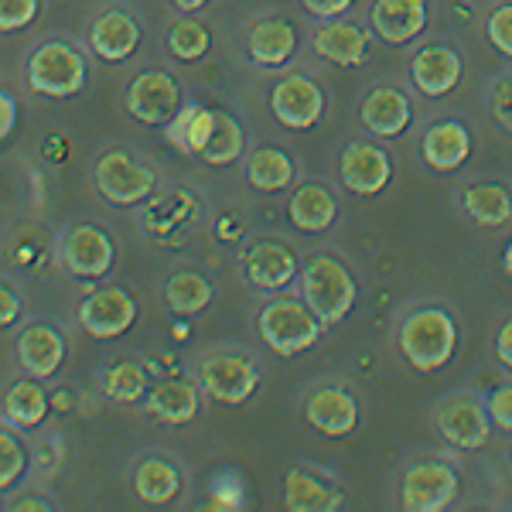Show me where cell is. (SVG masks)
I'll use <instances>...</instances> for the list:
<instances>
[{"label": "cell", "mask_w": 512, "mask_h": 512, "mask_svg": "<svg viewBox=\"0 0 512 512\" xmlns=\"http://www.w3.org/2000/svg\"><path fill=\"white\" fill-rule=\"evenodd\" d=\"M454 342H458V328H454L448 311H441V308L414 311L400 328L403 355H407L417 369H424V373L441 369L444 362L451 359Z\"/></svg>", "instance_id": "cell-1"}, {"label": "cell", "mask_w": 512, "mask_h": 512, "mask_svg": "<svg viewBox=\"0 0 512 512\" xmlns=\"http://www.w3.org/2000/svg\"><path fill=\"white\" fill-rule=\"evenodd\" d=\"M260 335L280 355H297L318 342L321 318L311 311V304H301L294 297H274L260 311Z\"/></svg>", "instance_id": "cell-2"}, {"label": "cell", "mask_w": 512, "mask_h": 512, "mask_svg": "<svg viewBox=\"0 0 512 512\" xmlns=\"http://www.w3.org/2000/svg\"><path fill=\"white\" fill-rule=\"evenodd\" d=\"M304 301L321 318V325H338L355 304V280L332 256H315L304 267Z\"/></svg>", "instance_id": "cell-3"}, {"label": "cell", "mask_w": 512, "mask_h": 512, "mask_svg": "<svg viewBox=\"0 0 512 512\" xmlns=\"http://www.w3.org/2000/svg\"><path fill=\"white\" fill-rule=\"evenodd\" d=\"M28 82L41 96L65 99L79 93L82 82H86V62L65 41H45L28 62Z\"/></svg>", "instance_id": "cell-4"}, {"label": "cell", "mask_w": 512, "mask_h": 512, "mask_svg": "<svg viewBox=\"0 0 512 512\" xmlns=\"http://www.w3.org/2000/svg\"><path fill=\"white\" fill-rule=\"evenodd\" d=\"M458 495V475L441 461H420L403 478V509L410 512H441Z\"/></svg>", "instance_id": "cell-5"}, {"label": "cell", "mask_w": 512, "mask_h": 512, "mask_svg": "<svg viewBox=\"0 0 512 512\" xmlns=\"http://www.w3.org/2000/svg\"><path fill=\"white\" fill-rule=\"evenodd\" d=\"M96 185H99V192L110 198V202L134 205L154 188V171L144 168V164H137L130 154L110 151V154H103L96 164Z\"/></svg>", "instance_id": "cell-6"}, {"label": "cell", "mask_w": 512, "mask_h": 512, "mask_svg": "<svg viewBox=\"0 0 512 512\" xmlns=\"http://www.w3.org/2000/svg\"><path fill=\"white\" fill-rule=\"evenodd\" d=\"M270 110L274 117L291 130H308L321 120L325 110V96L308 76H287L280 79L270 93Z\"/></svg>", "instance_id": "cell-7"}, {"label": "cell", "mask_w": 512, "mask_h": 512, "mask_svg": "<svg viewBox=\"0 0 512 512\" xmlns=\"http://www.w3.org/2000/svg\"><path fill=\"white\" fill-rule=\"evenodd\" d=\"M127 106L137 120L144 123H168L181 110V89L168 72H140L130 82Z\"/></svg>", "instance_id": "cell-8"}, {"label": "cell", "mask_w": 512, "mask_h": 512, "mask_svg": "<svg viewBox=\"0 0 512 512\" xmlns=\"http://www.w3.org/2000/svg\"><path fill=\"white\" fill-rule=\"evenodd\" d=\"M202 379L205 393L212 396V400L219 403H243L246 396L256 390V366L250 359H243V355H212V359L202 362Z\"/></svg>", "instance_id": "cell-9"}, {"label": "cell", "mask_w": 512, "mask_h": 512, "mask_svg": "<svg viewBox=\"0 0 512 512\" xmlns=\"http://www.w3.org/2000/svg\"><path fill=\"white\" fill-rule=\"evenodd\" d=\"M137 318V304L134 297L120 287H106V291H96L82 301L79 308V321L89 335L96 338H117L134 325Z\"/></svg>", "instance_id": "cell-10"}, {"label": "cell", "mask_w": 512, "mask_h": 512, "mask_svg": "<svg viewBox=\"0 0 512 512\" xmlns=\"http://www.w3.org/2000/svg\"><path fill=\"white\" fill-rule=\"evenodd\" d=\"M437 427L458 448H482L489 441V414L472 396H454L437 410Z\"/></svg>", "instance_id": "cell-11"}, {"label": "cell", "mask_w": 512, "mask_h": 512, "mask_svg": "<svg viewBox=\"0 0 512 512\" xmlns=\"http://www.w3.org/2000/svg\"><path fill=\"white\" fill-rule=\"evenodd\" d=\"M390 158L376 144H349L342 154V178L355 195H379L390 181Z\"/></svg>", "instance_id": "cell-12"}, {"label": "cell", "mask_w": 512, "mask_h": 512, "mask_svg": "<svg viewBox=\"0 0 512 512\" xmlns=\"http://www.w3.org/2000/svg\"><path fill=\"white\" fill-rule=\"evenodd\" d=\"M65 267L76 277H103L113 267V243L103 229L79 226L65 239Z\"/></svg>", "instance_id": "cell-13"}, {"label": "cell", "mask_w": 512, "mask_h": 512, "mask_svg": "<svg viewBox=\"0 0 512 512\" xmlns=\"http://www.w3.org/2000/svg\"><path fill=\"white\" fill-rule=\"evenodd\" d=\"M427 24L424 0H376L373 4V28L393 45H403L420 35Z\"/></svg>", "instance_id": "cell-14"}, {"label": "cell", "mask_w": 512, "mask_h": 512, "mask_svg": "<svg viewBox=\"0 0 512 512\" xmlns=\"http://www.w3.org/2000/svg\"><path fill=\"white\" fill-rule=\"evenodd\" d=\"M62 355H65V342L52 325H31L18 338V359L35 379L52 376L62 366Z\"/></svg>", "instance_id": "cell-15"}, {"label": "cell", "mask_w": 512, "mask_h": 512, "mask_svg": "<svg viewBox=\"0 0 512 512\" xmlns=\"http://www.w3.org/2000/svg\"><path fill=\"white\" fill-rule=\"evenodd\" d=\"M461 79V59L458 52L444 45H434V48H424L417 52L414 59V82L424 96H444L458 86Z\"/></svg>", "instance_id": "cell-16"}, {"label": "cell", "mask_w": 512, "mask_h": 512, "mask_svg": "<svg viewBox=\"0 0 512 512\" xmlns=\"http://www.w3.org/2000/svg\"><path fill=\"white\" fill-rule=\"evenodd\" d=\"M308 420L321 434L342 437V434H349L355 427V420H359V407H355V400L345 390L325 386V390H318L308 400Z\"/></svg>", "instance_id": "cell-17"}, {"label": "cell", "mask_w": 512, "mask_h": 512, "mask_svg": "<svg viewBox=\"0 0 512 512\" xmlns=\"http://www.w3.org/2000/svg\"><path fill=\"white\" fill-rule=\"evenodd\" d=\"M89 41H93L96 55L106 62H123L130 52L137 48L140 31L130 14L123 11H106L103 18H96L93 31H89Z\"/></svg>", "instance_id": "cell-18"}, {"label": "cell", "mask_w": 512, "mask_h": 512, "mask_svg": "<svg viewBox=\"0 0 512 512\" xmlns=\"http://www.w3.org/2000/svg\"><path fill=\"white\" fill-rule=\"evenodd\" d=\"M369 35L359 24H345V21H328L315 31V52L325 55L335 65H359L366 59Z\"/></svg>", "instance_id": "cell-19"}, {"label": "cell", "mask_w": 512, "mask_h": 512, "mask_svg": "<svg viewBox=\"0 0 512 512\" xmlns=\"http://www.w3.org/2000/svg\"><path fill=\"white\" fill-rule=\"evenodd\" d=\"M362 123L379 137H396L410 127V99L400 89H376L362 103Z\"/></svg>", "instance_id": "cell-20"}, {"label": "cell", "mask_w": 512, "mask_h": 512, "mask_svg": "<svg viewBox=\"0 0 512 512\" xmlns=\"http://www.w3.org/2000/svg\"><path fill=\"white\" fill-rule=\"evenodd\" d=\"M472 154V137L461 123H434L424 134V158L437 171H451L458 164H465V158Z\"/></svg>", "instance_id": "cell-21"}, {"label": "cell", "mask_w": 512, "mask_h": 512, "mask_svg": "<svg viewBox=\"0 0 512 512\" xmlns=\"http://www.w3.org/2000/svg\"><path fill=\"white\" fill-rule=\"evenodd\" d=\"M297 263H294V253L280 243H260L250 250V260H246V274L256 287L263 291H277L284 287L287 280L294 277Z\"/></svg>", "instance_id": "cell-22"}, {"label": "cell", "mask_w": 512, "mask_h": 512, "mask_svg": "<svg viewBox=\"0 0 512 512\" xmlns=\"http://www.w3.org/2000/svg\"><path fill=\"white\" fill-rule=\"evenodd\" d=\"M284 502H287V509H294V512H332L342 506V492L328 489L321 478L297 468V472L287 475Z\"/></svg>", "instance_id": "cell-23"}, {"label": "cell", "mask_w": 512, "mask_h": 512, "mask_svg": "<svg viewBox=\"0 0 512 512\" xmlns=\"http://www.w3.org/2000/svg\"><path fill=\"white\" fill-rule=\"evenodd\" d=\"M147 410L154 417L168 420V424H188L198 410V390L188 379H168V383H158L151 390Z\"/></svg>", "instance_id": "cell-24"}, {"label": "cell", "mask_w": 512, "mask_h": 512, "mask_svg": "<svg viewBox=\"0 0 512 512\" xmlns=\"http://www.w3.org/2000/svg\"><path fill=\"white\" fill-rule=\"evenodd\" d=\"M291 222L304 233H325L335 222V198L321 185L297 188L291 198Z\"/></svg>", "instance_id": "cell-25"}, {"label": "cell", "mask_w": 512, "mask_h": 512, "mask_svg": "<svg viewBox=\"0 0 512 512\" xmlns=\"http://www.w3.org/2000/svg\"><path fill=\"white\" fill-rule=\"evenodd\" d=\"M294 48H297V35H294V28L291 24H284V21H260V24H253V31H250V55L260 65H284L287 59L294 55Z\"/></svg>", "instance_id": "cell-26"}, {"label": "cell", "mask_w": 512, "mask_h": 512, "mask_svg": "<svg viewBox=\"0 0 512 512\" xmlns=\"http://www.w3.org/2000/svg\"><path fill=\"white\" fill-rule=\"evenodd\" d=\"M48 396L35 379H18L4 396V417L14 427H38L45 420Z\"/></svg>", "instance_id": "cell-27"}, {"label": "cell", "mask_w": 512, "mask_h": 512, "mask_svg": "<svg viewBox=\"0 0 512 512\" xmlns=\"http://www.w3.org/2000/svg\"><path fill=\"white\" fill-rule=\"evenodd\" d=\"M134 489L144 502H151V506H161V502L175 499L178 489H181V478L175 468L168 465V461L161 458H147L144 465L137 468L134 475Z\"/></svg>", "instance_id": "cell-28"}, {"label": "cell", "mask_w": 512, "mask_h": 512, "mask_svg": "<svg viewBox=\"0 0 512 512\" xmlns=\"http://www.w3.org/2000/svg\"><path fill=\"white\" fill-rule=\"evenodd\" d=\"M294 178V164L277 147H260L250 158V181L260 192H280Z\"/></svg>", "instance_id": "cell-29"}, {"label": "cell", "mask_w": 512, "mask_h": 512, "mask_svg": "<svg viewBox=\"0 0 512 512\" xmlns=\"http://www.w3.org/2000/svg\"><path fill=\"white\" fill-rule=\"evenodd\" d=\"M465 209L482 226H502L512 216V198L499 185H475L465 192Z\"/></svg>", "instance_id": "cell-30"}, {"label": "cell", "mask_w": 512, "mask_h": 512, "mask_svg": "<svg viewBox=\"0 0 512 512\" xmlns=\"http://www.w3.org/2000/svg\"><path fill=\"white\" fill-rule=\"evenodd\" d=\"M212 301V287L209 280L195 270H178L175 277L168 280V304L175 315H195L205 304Z\"/></svg>", "instance_id": "cell-31"}, {"label": "cell", "mask_w": 512, "mask_h": 512, "mask_svg": "<svg viewBox=\"0 0 512 512\" xmlns=\"http://www.w3.org/2000/svg\"><path fill=\"white\" fill-rule=\"evenodd\" d=\"M212 130H216V113L202 110V106H188V110L178 113V120L171 123V140L181 144V151L202 154Z\"/></svg>", "instance_id": "cell-32"}, {"label": "cell", "mask_w": 512, "mask_h": 512, "mask_svg": "<svg viewBox=\"0 0 512 512\" xmlns=\"http://www.w3.org/2000/svg\"><path fill=\"white\" fill-rule=\"evenodd\" d=\"M239 154H243V130L229 113H216V130H212L202 158L222 168V164H233Z\"/></svg>", "instance_id": "cell-33"}, {"label": "cell", "mask_w": 512, "mask_h": 512, "mask_svg": "<svg viewBox=\"0 0 512 512\" xmlns=\"http://www.w3.org/2000/svg\"><path fill=\"white\" fill-rule=\"evenodd\" d=\"M209 45H212V35L202 21L188 18V21H178L175 28L168 31V48L181 62H198L205 52H209Z\"/></svg>", "instance_id": "cell-34"}, {"label": "cell", "mask_w": 512, "mask_h": 512, "mask_svg": "<svg viewBox=\"0 0 512 512\" xmlns=\"http://www.w3.org/2000/svg\"><path fill=\"white\" fill-rule=\"evenodd\" d=\"M106 393H110L113 400L134 403L147 393V373L137 362H120V366H113L110 373H106Z\"/></svg>", "instance_id": "cell-35"}, {"label": "cell", "mask_w": 512, "mask_h": 512, "mask_svg": "<svg viewBox=\"0 0 512 512\" xmlns=\"http://www.w3.org/2000/svg\"><path fill=\"white\" fill-rule=\"evenodd\" d=\"M21 475H24V448L18 437L11 434V427H4V434H0V485L11 489Z\"/></svg>", "instance_id": "cell-36"}, {"label": "cell", "mask_w": 512, "mask_h": 512, "mask_svg": "<svg viewBox=\"0 0 512 512\" xmlns=\"http://www.w3.org/2000/svg\"><path fill=\"white\" fill-rule=\"evenodd\" d=\"M485 31H489L492 45L499 48L502 55H509V59H512V4L495 7V11L489 14V24H485Z\"/></svg>", "instance_id": "cell-37"}, {"label": "cell", "mask_w": 512, "mask_h": 512, "mask_svg": "<svg viewBox=\"0 0 512 512\" xmlns=\"http://www.w3.org/2000/svg\"><path fill=\"white\" fill-rule=\"evenodd\" d=\"M38 14V0H0V28L18 31Z\"/></svg>", "instance_id": "cell-38"}, {"label": "cell", "mask_w": 512, "mask_h": 512, "mask_svg": "<svg viewBox=\"0 0 512 512\" xmlns=\"http://www.w3.org/2000/svg\"><path fill=\"white\" fill-rule=\"evenodd\" d=\"M489 417L502 431H512V386H499L489 400Z\"/></svg>", "instance_id": "cell-39"}, {"label": "cell", "mask_w": 512, "mask_h": 512, "mask_svg": "<svg viewBox=\"0 0 512 512\" xmlns=\"http://www.w3.org/2000/svg\"><path fill=\"white\" fill-rule=\"evenodd\" d=\"M315 18H338L352 7V0H301Z\"/></svg>", "instance_id": "cell-40"}, {"label": "cell", "mask_w": 512, "mask_h": 512, "mask_svg": "<svg viewBox=\"0 0 512 512\" xmlns=\"http://www.w3.org/2000/svg\"><path fill=\"white\" fill-rule=\"evenodd\" d=\"M0 110H4V120H0V137H11L14 123H18V103H14L11 93H0Z\"/></svg>", "instance_id": "cell-41"}, {"label": "cell", "mask_w": 512, "mask_h": 512, "mask_svg": "<svg viewBox=\"0 0 512 512\" xmlns=\"http://www.w3.org/2000/svg\"><path fill=\"white\" fill-rule=\"evenodd\" d=\"M495 352H499V359L506 362V366H512V318L499 328V335H495Z\"/></svg>", "instance_id": "cell-42"}, {"label": "cell", "mask_w": 512, "mask_h": 512, "mask_svg": "<svg viewBox=\"0 0 512 512\" xmlns=\"http://www.w3.org/2000/svg\"><path fill=\"white\" fill-rule=\"evenodd\" d=\"M0 297H4V311H0V325L11 328V325H14V318L21 315V304H18V297H14L11 287H4V294H0Z\"/></svg>", "instance_id": "cell-43"}, {"label": "cell", "mask_w": 512, "mask_h": 512, "mask_svg": "<svg viewBox=\"0 0 512 512\" xmlns=\"http://www.w3.org/2000/svg\"><path fill=\"white\" fill-rule=\"evenodd\" d=\"M209 0H175L178 11H198V7H205Z\"/></svg>", "instance_id": "cell-44"}, {"label": "cell", "mask_w": 512, "mask_h": 512, "mask_svg": "<svg viewBox=\"0 0 512 512\" xmlns=\"http://www.w3.org/2000/svg\"><path fill=\"white\" fill-rule=\"evenodd\" d=\"M14 509H48V506L38 499H28V502H14Z\"/></svg>", "instance_id": "cell-45"}, {"label": "cell", "mask_w": 512, "mask_h": 512, "mask_svg": "<svg viewBox=\"0 0 512 512\" xmlns=\"http://www.w3.org/2000/svg\"><path fill=\"white\" fill-rule=\"evenodd\" d=\"M506 270H509V274H512V243L506 246Z\"/></svg>", "instance_id": "cell-46"}]
</instances>
